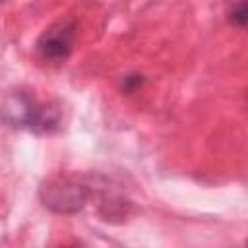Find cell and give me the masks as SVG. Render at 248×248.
I'll return each instance as SVG.
<instances>
[{
    "instance_id": "cell-1",
    "label": "cell",
    "mask_w": 248,
    "mask_h": 248,
    "mask_svg": "<svg viewBox=\"0 0 248 248\" xmlns=\"http://www.w3.org/2000/svg\"><path fill=\"white\" fill-rule=\"evenodd\" d=\"M2 116L12 126L35 132H50L58 126V116L27 93H12L2 105Z\"/></svg>"
},
{
    "instance_id": "cell-2",
    "label": "cell",
    "mask_w": 248,
    "mask_h": 248,
    "mask_svg": "<svg viewBox=\"0 0 248 248\" xmlns=\"http://www.w3.org/2000/svg\"><path fill=\"white\" fill-rule=\"evenodd\" d=\"M87 198H89V188L70 178H52L45 182L41 188L43 203L58 213L79 211L85 205Z\"/></svg>"
},
{
    "instance_id": "cell-3",
    "label": "cell",
    "mask_w": 248,
    "mask_h": 248,
    "mask_svg": "<svg viewBox=\"0 0 248 248\" xmlns=\"http://www.w3.org/2000/svg\"><path fill=\"white\" fill-rule=\"evenodd\" d=\"M72 45H74V31L70 25H58L48 29L37 43V48L41 52L43 58L46 60H66L72 52Z\"/></svg>"
},
{
    "instance_id": "cell-4",
    "label": "cell",
    "mask_w": 248,
    "mask_h": 248,
    "mask_svg": "<svg viewBox=\"0 0 248 248\" xmlns=\"http://www.w3.org/2000/svg\"><path fill=\"white\" fill-rule=\"evenodd\" d=\"M231 19L236 23V25H246V19H248V10H246V4L240 2L232 12H231Z\"/></svg>"
},
{
    "instance_id": "cell-5",
    "label": "cell",
    "mask_w": 248,
    "mask_h": 248,
    "mask_svg": "<svg viewBox=\"0 0 248 248\" xmlns=\"http://www.w3.org/2000/svg\"><path fill=\"white\" fill-rule=\"evenodd\" d=\"M141 76H128V78H124V83H122V89L124 91H134L136 87H140L141 85Z\"/></svg>"
}]
</instances>
